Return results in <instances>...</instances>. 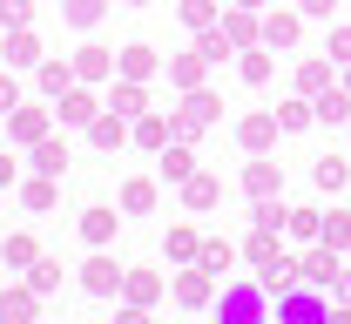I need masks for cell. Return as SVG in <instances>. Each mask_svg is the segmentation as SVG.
I'll return each mask as SVG.
<instances>
[{"instance_id":"cell-34","label":"cell","mask_w":351,"mask_h":324,"mask_svg":"<svg viewBox=\"0 0 351 324\" xmlns=\"http://www.w3.org/2000/svg\"><path fill=\"white\" fill-rule=\"evenodd\" d=\"M203 271H210V277L230 271V243H203Z\"/></svg>"},{"instance_id":"cell-42","label":"cell","mask_w":351,"mask_h":324,"mask_svg":"<svg viewBox=\"0 0 351 324\" xmlns=\"http://www.w3.org/2000/svg\"><path fill=\"white\" fill-rule=\"evenodd\" d=\"M14 183V155H0V189Z\"/></svg>"},{"instance_id":"cell-28","label":"cell","mask_w":351,"mask_h":324,"mask_svg":"<svg viewBox=\"0 0 351 324\" xmlns=\"http://www.w3.org/2000/svg\"><path fill=\"white\" fill-rule=\"evenodd\" d=\"M169 257H182V264L203 257V236H196V230H169Z\"/></svg>"},{"instance_id":"cell-8","label":"cell","mask_w":351,"mask_h":324,"mask_svg":"<svg viewBox=\"0 0 351 324\" xmlns=\"http://www.w3.org/2000/svg\"><path fill=\"white\" fill-rule=\"evenodd\" d=\"M169 136H176V122H162V115H135V142H142V149H169Z\"/></svg>"},{"instance_id":"cell-29","label":"cell","mask_w":351,"mask_h":324,"mask_svg":"<svg viewBox=\"0 0 351 324\" xmlns=\"http://www.w3.org/2000/svg\"><path fill=\"white\" fill-rule=\"evenodd\" d=\"M317 243H338V250L351 243V216H345V210H331V216H324V236H317Z\"/></svg>"},{"instance_id":"cell-19","label":"cell","mask_w":351,"mask_h":324,"mask_svg":"<svg viewBox=\"0 0 351 324\" xmlns=\"http://www.w3.org/2000/svg\"><path fill=\"white\" fill-rule=\"evenodd\" d=\"M196 54H203V61H223V54H237V41H230V27H203V41H196Z\"/></svg>"},{"instance_id":"cell-35","label":"cell","mask_w":351,"mask_h":324,"mask_svg":"<svg viewBox=\"0 0 351 324\" xmlns=\"http://www.w3.org/2000/svg\"><path fill=\"white\" fill-rule=\"evenodd\" d=\"M182 21H189V27H210L217 7H210V0H182Z\"/></svg>"},{"instance_id":"cell-24","label":"cell","mask_w":351,"mask_h":324,"mask_svg":"<svg viewBox=\"0 0 351 324\" xmlns=\"http://www.w3.org/2000/svg\"><path fill=\"white\" fill-rule=\"evenodd\" d=\"M0 318H34V290H0Z\"/></svg>"},{"instance_id":"cell-7","label":"cell","mask_w":351,"mask_h":324,"mask_svg":"<svg viewBox=\"0 0 351 324\" xmlns=\"http://www.w3.org/2000/svg\"><path fill=\"white\" fill-rule=\"evenodd\" d=\"M223 318H263V290H223Z\"/></svg>"},{"instance_id":"cell-43","label":"cell","mask_w":351,"mask_h":324,"mask_svg":"<svg viewBox=\"0 0 351 324\" xmlns=\"http://www.w3.org/2000/svg\"><path fill=\"white\" fill-rule=\"evenodd\" d=\"M237 7H250V14H257V7H263V0H237Z\"/></svg>"},{"instance_id":"cell-18","label":"cell","mask_w":351,"mask_h":324,"mask_svg":"<svg viewBox=\"0 0 351 324\" xmlns=\"http://www.w3.org/2000/svg\"><path fill=\"white\" fill-rule=\"evenodd\" d=\"M122 210H129V216H149V210H156V183H129L122 189Z\"/></svg>"},{"instance_id":"cell-2","label":"cell","mask_w":351,"mask_h":324,"mask_svg":"<svg viewBox=\"0 0 351 324\" xmlns=\"http://www.w3.org/2000/svg\"><path fill=\"white\" fill-rule=\"evenodd\" d=\"M7 136H14V142H27V149H34V142L47 136V108H7Z\"/></svg>"},{"instance_id":"cell-20","label":"cell","mask_w":351,"mask_h":324,"mask_svg":"<svg viewBox=\"0 0 351 324\" xmlns=\"http://www.w3.org/2000/svg\"><path fill=\"white\" fill-rule=\"evenodd\" d=\"M176 297L182 304H210V271H189V277L176 284Z\"/></svg>"},{"instance_id":"cell-33","label":"cell","mask_w":351,"mask_h":324,"mask_svg":"<svg viewBox=\"0 0 351 324\" xmlns=\"http://www.w3.org/2000/svg\"><path fill=\"white\" fill-rule=\"evenodd\" d=\"M317 189H345V162H338V155L317 162Z\"/></svg>"},{"instance_id":"cell-5","label":"cell","mask_w":351,"mask_h":324,"mask_svg":"<svg viewBox=\"0 0 351 324\" xmlns=\"http://www.w3.org/2000/svg\"><path fill=\"white\" fill-rule=\"evenodd\" d=\"M34 169H41V176H61V169H68V142L41 136V142H34Z\"/></svg>"},{"instance_id":"cell-37","label":"cell","mask_w":351,"mask_h":324,"mask_svg":"<svg viewBox=\"0 0 351 324\" xmlns=\"http://www.w3.org/2000/svg\"><path fill=\"white\" fill-rule=\"evenodd\" d=\"M196 75H203V54H189V61H176V82H182V88H196Z\"/></svg>"},{"instance_id":"cell-11","label":"cell","mask_w":351,"mask_h":324,"mask_svg":"<svg viewBox=\"0 0 351 324\" xmlns=\"http://www.w3.org/2000/svg\"><path fill=\"white\" fill-rule=\"evenodd\" d=\"M34 61H41L34 34H27V27H14V34H7V68H34Z\"/></svg>"},{"instance_id":"cell-23","label":"cell","mask_w":351,"mask_h":324,"mask_svg":"<svg viewBox=\"0 0 351 324\" xmlns=\"http://www.w3.org/2000/svg\"><path fill=\"white\" fill-rule=\"evenodd\" d=\"M21 203H27V210H54V176H41V183H21Z\"/></svg>"},{"instance_id":"cell-36","label":"cell","mask_w":351,"mask_h":324,"mask_svg":"<svg viewBox=\"0 0 351 324\" xmlns=\"http://www.w3.org/2000/svg\"><path fill=\"white\" fill-rule=\"evenodd\" d=\"M243 82H270V54H257V47L243 54Z\"/></svg>"},{"instance_id":"cell-17","label":"cell","mask_w":351,"mask_h":324,"mask_svg":"<svg viewBox=\"0 0 351 324\" xmlns=\"http://www.w3.org/2000/svg\"><path fill=\"white\" fill-rule=\"evenodd\" d=\"M263 41H270V47H291V41H298V14H270V21H263Z\"/></svg>"},{"instance_id":"cell-31","label":"cell","mask_w":351,"mask_h":324,"mask_svg":"<svg viewBox=\"0 0 351 324\" xmlns=\"http://www.w3.org/2000/svg\"><path fill=\"white\" fill-rule=\"evenodd\" d=\"M243 183H250V196H270V189H277V169H270V162H250Z\"/></svg>"},{"instance_id":"cell-12","label":"cell","mask_w":351,"mask_h":324,"mask_svg":"<svg viewBox=\"0 0 351 324\" xmlns=\"http://www.w3.org/2000/svg\"><path fill=\"white\" fill-rule=\"evenodd\" d=\"M108 68H115V54H108V47H82V54H75V75H82V82H101Z\"/></svg>"},{"instance_id":"cell-10","label":"cell","mask_w":351,"mask_h":324,"mask_svg":"<svg viewBox=\"0 0 351 324\" xmlns=\"http://www.w3.org/2000/svg\"><path fill=\"white\" fill-rule=\"evenodd\" d=\"M82 236H88V243H108V236H115V210H108V203L82 210Z\"/></svg>"},{"instance_id":"cell-16","label":"cell","mask_w":351,"mask_h":324,"mask_svg":"<svg viewBox=\"0 0 351 324\" xmlns=\"http://www.w3.org/2000/svg\"><path fill=\"white\" fill-rule=\"evenodd\" d=\"M115 115H149V95H142V82H129V75H122V88H115Z\"/></svg>"},{"instance_id":"cell-3","label":"cell","mask_w":351,"mask_h":324,"mask_svg":"<svg viewBox=\"0 0 351 324\" xmlns=\"http://www.w3.org/2000/svg\"><path fill=\"white\" fill-rule=\"evenodd\" d=\"M277 311L284 318H317V311H331V297H317V290H277Z\"/></svg>"},{"instance_id":"cell-1","label":"cell","mask_w":351,"mask_h":324,"mask_svg":"<svg viewBox=\"0 0 351 324\" xmlns=\"http://www.w3.org/2000/svg\"><path fill=\"white\" fill-rule=\"evenodd\" d=\"M122 277H129V271H122L115 257H88V264H82V284L95 290V297H115V290H122Z\"/></svg>"},{"instance_id":"cell-9","label":"cell","mask_w":351,"mask_h":324,"mask_svg":"<svg viewBox=\"0 0 351 324\" xmlns=\"http://www.w3.org/2000/svg\"><path fill=\"white\" fill-rule=\"evenodd\" d=\"M68 88H75V61H41V95H54V101H61Z\"/></svg>"},{"instance_id":"cell-25","label":"cell","mask_w":351,"mask_h":324,"mask_svg":"<svg viewBox=\"0 0 351 324\" xmlns=\"http://www.w3.org/2000/svg\"><path fill=\"white\" fill-rule=\"evenodd\" d=\"M311 115H317V101H284L277 108V129H304Z\"/></svg>"},{"instance_id":"cell-26","label":"cell","mask_w":351,"mask_h":324,"mask_svg":"<svg viewBox=\"0 0 351 324\" xmlns=\"http://www.w3.org/2000/svg\"><path fill=\"white\" fill-rule=\"evenodd\" d=\"M317 122H351V95H317Z\"/></svg>"},{"instance_id":"cell-22","label":"cell","mask_w":351,"mask_h":324,"mask_svg":"<svg viewBox=\"0 0 351 324\" xmlns=\"http://www.w3.org/2000/svg\"><path fill=\"white\" fill-rule=\"evenodd\" d=\"M270 136H277L270 115H250V122H243V149H270Z\"/></svg>"},{"instance_id":"cell-14","label":"cell","mask_w":351,"mask_h":324,"mask_svg":"<svg viewBox=\"0 0 351 324\" xmlns=\"http://www.w3.org/2000/svg\"><path fill=\"white\" fill-rule=\"evenodd\" d=\"M162 176H169V183H189V176H196V155H189L182 142H176V149H162Z\"/></svg>"},{"instance_id":"cell-4","label":"cell","mask_w":351,"mask_h":324,"mask_svg":"<svg viewBox=\"0 0 351 324\" xmlns=\"http://www.w3.org/2000/svg\"><path fill=\"white\" fill-rule=\"evenodd\" d=\"M304 277H311V284H324V290L338 284V243H324V250H311V257H304Z\"/></svg>"},{"instance_id":"cell-13","label":"cell","mask_w":351,"mask_h":324,"mask_svg":"<svg viewBox=\"0 0 351 324\" xmlns=\"http://www.w3.org/2000/svg\"><path fill=\"white\" fill-rule=\"evenodd\" d=\"M61 122H82V129H88V122H95V95L68 88V95H61Z\"/></svg>"},{"instance_id":"cell-41","label":"cell","mask_w":351,"mask_h":324,"mask_svg":"<svg viewBox=\"0 0 351 324\" xmlns=\"http://www.w3.org/2000/svg\"><path fill=\"white\" fill-rule=\"evenodd\" d=\"M298 7H304L311 21H324V14H331V7H338V0H298Z\"/></svg>"},{"instance_id":"cell-27","label":"cell","mask_w":351,"mask_h":324,"mask_svg":"<svg viewBox=\"0 0 351 324\" xmlns=\"http://www.w3.org/2000/svg\"><path fill=\"white\" fill-rule=\"evenodd\" d=\"M101 7H108V0H68L61 14H68L75 27H95V21H101Z\"/></svg>"},{"instance_id":"cell-32","label":"cell","mask_w":351,"mask_h":324,"mask_svg":"<svg viewBox=\"0 0 351 324\" xmlns=\"http://www.w3.org/2000/svg\"><path fill=\"white\" fill-rule=\"evenodd\" d=\"M122 290H129L135 304H149V297H156V277H149V271H129V277H122Z\"/></svg>"},{"instance_id":"cell-30","label":"cell","mask_w":351,"mask_h":324,"mask_svg":"<svg viewBox=\"0 0 351 324\" xmlns=\"http://www.w3.org/2000/svg\"><path fill=\"white\" fill-rule=\"evenodd\" d=\"M27 284H34V290H54V284H61V264L34 257V264H27Z\"/></svg>"},{"instance_id":"cell-38","label":"cell","mask_w":351,"mask_h":324,"mask_svg":"<svg viewBox=\"0 0 351 324\" xmlns=\"http://www.w3.org/2000/svg\"><path fill=\"white\" fill-rule=\"evenodd\" d=\"M34 257H41V250H34L27 236H14V243H7V264H34Z\"/></svg>"},{"instance_id":"cell-39","label":"cell","mask_w":351,"mask_h":324,"mask_svg":"<svg viewBox=\"0 0 351 324\" xmlns=\"http://www.w3.org/2000/svg\"><path fill=\"white\" fill-rule=\"evenodd\" d=\"M331 61H351V27H338V34H331Z\"/></svg>"},{"instance_id":"cell-15","label":"cell","mask_w":351,"mask_h":324,"mask_svg":"<svg viewBox=\"0 0 351 324\" xmlns=\"http://www.w3.org/2000/svg\"><path fill=\"white\" fill-rule=\"evenodd\" d=\"M182 196H189V210H210V203L223 196V183H217V176H189V183H182Z\"/></svg>"},{"instance_id":"cell-6","label":"cell","mask_w":351,"mask_h":324,"mask_svg":"<svg viewBox=\"0 0 351 324\" xmlns=\"http://www.w3.org/2000/svg\"><path fill=\"white\" fill-rule=\"evenodd\" d=\"M122 122H129V115H95V122H88L95 149H122V142H129V129H122Z\"/></svg>"},{"instance_id":"cell-21","label":"cell","mask_w":351,"mask_h":324,"mask_svg":"<svg viewBox=\"0 0 351 324\" xmlns=\"http://www.w3.org/2000/svg\"><path fill=\"white\" fill-rule=\"evenodd\" d=\"M149 68H156L149 47H122V75H129V82H149Z\"/></svg>"},{"instance_id":"cell-40","label":"cell","mask_w":351,"mask_h":324,"mask_svg":"<svg viewBox=\"0 0 351 324\" xmlns=\"http://www.w3.org/2000/svg\"><path fill=\"white\" fill-rule=\"evenodd\" d=\"M7 108H21V88H14V82L0 75V115H7Z\"/></svg>"}]
</instances>
